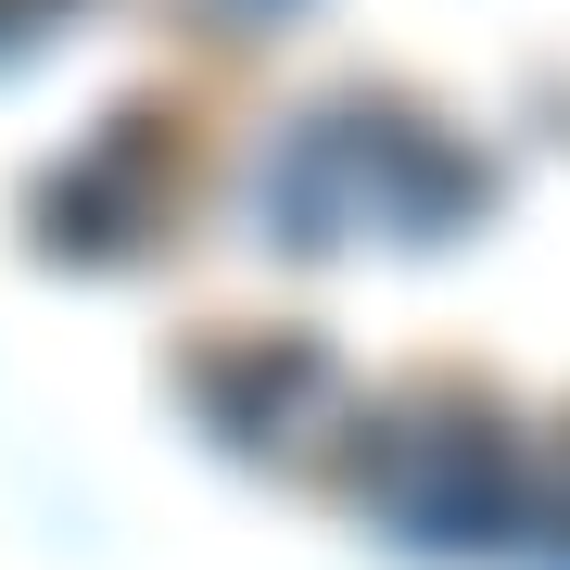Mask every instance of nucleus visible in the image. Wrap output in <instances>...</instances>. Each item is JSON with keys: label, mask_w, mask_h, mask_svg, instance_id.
I'll list each match as a JSON object with an SVG mask.
<instances>
[{"label": "nucleus", "mask_w": 570, "mask_h": 570, "mask_svg": "<svg viewBox=\"0 0 570 570\" xmlns=\"http://www.w3.org/2000/svg\"><path fill=\"white\" fill-rule=\"evenodd\" d=\"M63 216L317 482L570 546V0H0Z\"/></svg>", "instance_id": "1"}]
</instances>
